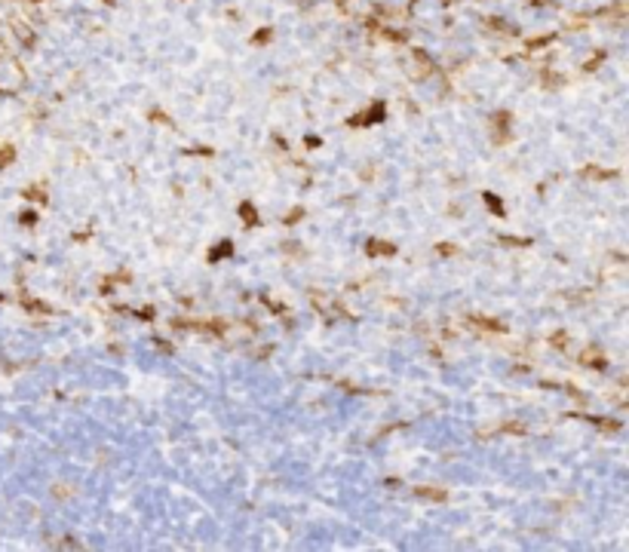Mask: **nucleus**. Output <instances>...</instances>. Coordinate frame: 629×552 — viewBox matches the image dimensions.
<instances>
[{
	"label": "nucleus",
	"instance_id": "12",
	"mask_svg": "<svg viewBox=\"0 0 629 552\" xmlns=\"http://www.w3.org/2000/svg\"><path fill=\"white\" fill-rule=\"evenodd\" d=\"M301 215H304V212H301V209H295V212H292L286 221H289V224H295V221H301Z\"/></svg>",
	"mask_w": 629,
	"mask_h": 552
},
{
	"label": "nucleus",
	"instance_id": "10",
	"mask_svg": "<svg viewBox=\"0 0 629 552\" xmlns=\"http://www.w3.org/2000/svg\"><path fill=\"white\" fill-rule=\"evenodd\" d=\"M565 344H568V335H565V332L553 335V347H565Z\"/></svg>",
	"mask_w": 629,
	"mask_h": 552
},
{
	"label": "nucleus",
	"instance_id": "1",
	"mask_svg": "<svg viewBox=\"0 0 629 552\" xmlns=\"http://www.w3.org/2000/svg\"><path fill=\"white\" fill-rule=\"evenodd\" d=\"M580 362H586V365H593V368H605V365H608V359H605V353H602V350H596V347H589V350H583V353H580Z\"/></svg>",
	"mask_w": 629,
	"mask_h": 552
},
{
	"label": "nucleus",
	"instance_id": "2",
	"mask_svg": "<svg viewBox=\"0 0 629 552\" xmlns=\"http://www.w3.org/2000/svg\"><path fill=\"white\" fill-rule=\"evenodd\" d=\"M417 497H424V500H436V503H445V500H448V491H442V488H417Z\"/></svg>",
	"mask_w": 629,
	"mask_h": 552
},
{
	"label": "nucleus",
	"instance_id": "7",
	"mask_svg": "<svg viewBox=\"0 0 629 552\" xmlns=\"http://www.w3.org/2000/svg\"><path fill=\"white\" fill-rule=\"evenodd\" d=\"M485 203L491 206V212H494V215H503V206H500V200H497L494 193H485Z\"/></svg>",
	"mask_w": 629,
	"mask_h": 552
},
{
	"label": "nucleus",
	"instance_id": "9",
	"mask_svg": "<svg viewBox=\"0 0 629 552\" xmlns=\"http://www.w3.org/2000/svg\"><path fill=\"white\" fill-rule=\"evenodd\" d=\"M589 178H614V172H602V169H586Z\"/></svg>",
	"mask_w": 629,
	"mask_h": 552
},
{
	"label": "nucleus",
	"instance_id": "5",
	"mask_svg": "<svg viewBox=\"0 0 629 552\" xmlns=\"http://www.w3.org/2000/svg\"><path fill=\"white\" fill-rule=\"evenodd\" d=\"M240 212H243V221H246L249 227L258 221V218H255V209H252V203H243V206H240Z\"/></svg>",
	"mask_w": 629,
	"mask_h": 552
},
{
	"label": "nucleus",
	"instance_id": "6",
	"mask_svg": "<svg viewBox=\"0 0 629 552\" xmlns=\"http://www.w3.org/2000/svg\"><path fill=\"white\" fill-rule=\"evenodd\" d=\"M13 156H16V147H10V144L0 147V169H4L7 163H13Z\"/></svg>",
	"mask_w": 629,
	"mask_h": 552
},
{
	"label": "nucleus",
	"instance_id": "4",
	"mask_svg": "<svg viewBox=\"0 0 629 552\" xmlns=\"http://www.w3.org/2000/svg\"><path fill=\"white\" fill-rule=\"evenodd\" d=\"M233 252V243H221L215 252H209V261H218V258H224V255H230Z\"/></svg>",
	"mask_w": 629,
	"mask_h": 552
},
{
	"label": "nucleus",
	"instance_id": "11",
	"mask_svg": "<svg viewBox=\"0 0 629 552\" xmlns=\"http://www.w3.org/2000/svg\"><path fill=\"white\" fill-rule=\"evenodd\" d=\"M28 196H31V200H40V203L46 200V193H43V190H37V187H31V190H28Z\"/></svg>",
	"mask_w": 629,
	"mask_h": 552
},
{
	"label": "nucleus",
	"instance_id": "13",
	"mask_svg": "<svg viewBox=\"0 0 629 552\" xmlns=\"http://www.w3.org/2000/svg\"><path fill=\"white\" fill-rule=\"evenodd\" d=\"M267 37H270V31H258V34H255V43H261V40H267Z\"/></svg>",
	"mask_w": 629,
	"mask_h": 552
},
{
	"label": "nucleus",
	"instance_id": "8",
	"mask_svg": "<svg viewBox=\"0 0 629 552\" xmlns=\"http://www.w3.org/2000/svg\"><path fill=\"white\" fill-rule=\"evenodd\" d=\"M25 307H28V310H34V313H49V307H46V304H40V301H25Z\"/></svg>",
	"mask_w": 629,
	"mask_h": 552
},
{
	"label": "nucleus",
	"instance_id": "3",
	"mask_svg": "<svg viewBox=\"0 0 629 552\" xmlns=\"http://www.w3.org/2000/svg\"><path fill=\"white\" fill-rule=\"evenodd\" d=\"M365 252H369V255H393V252H396V249H393L390 243H381V240H372V243L365 246Z\"/></svg>",
	"mask_w": 629,
	"mask_h": 552
}]
</instances>
